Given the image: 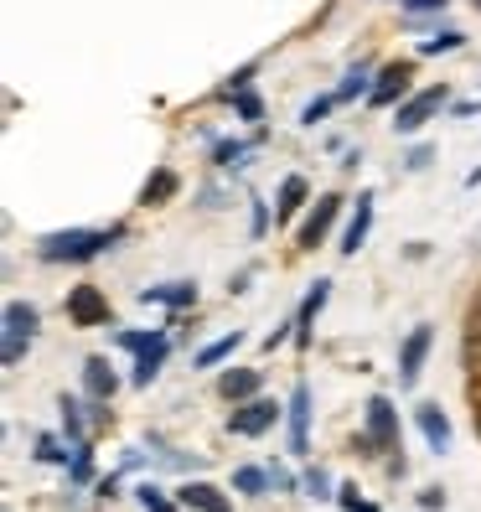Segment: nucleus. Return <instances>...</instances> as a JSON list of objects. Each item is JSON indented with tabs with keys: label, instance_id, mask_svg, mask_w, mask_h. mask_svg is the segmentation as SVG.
<instances>
[{
	"label": "nucleus",
	"instance_id": "nucleus-1",
	"mask_svg": "<svg viewBox=\"0 0 481 512\" xmlns=\"http://www.w3.org/2000/svg\"><path fill=\"white\" fill-rule=\"evenodd\" d=\"M119 238H125V228H63V233L37 238V254L47 264H88L104 249H114Z\"/></svg>",
	"mask_w": 481,
	"mask_h": 512
},
{
	"label": "nucleus",
	"instance_id": "nucleus-2",
	"mask_svg": "<svg viewBox=\"0 0 481 512\" xmlns=\"http://www.w3.org/2000/svg\"><path fill=\"white\" fill-rule=\"evenodd\" d=\"M363 456H394L399 450V409L388 394H373L368 409H363V435L352 440Z\"/></svg>",
	"mask_w": 481,
	"mask_h": 512
},
{
	"label": "nucleus",
	"instance_id": "nucleus-3",
	"mask_svg": "<svg viewBox=\"0 0 481 512\" xmlns=\"http://www.w3.org/2000/svg\"><path fill=\"white\" fill-rule=\"evenodd\" d=\"M6 326V347H0V363L6 368H16L21 357H26V347H32V337H37V306H26V300H11L6 306V316H0Z\"/></svg>",
	"mask_w": 481,
	"mask_h": 512
},
{
	"label": "nucleus",
	"instance_id": "nucleus-4",
	"mask_svg": "<svg viewBox=\"0 0 481 512\" xmlns=\"http://www.w3.org/2000/svg\"><path fill=\"white\" fill-rule=\"evenodd\" d=\"M445 83H430V88H419V94H409L399 109H394V130L399 135H419V130H425L430 125V119L445 109Z\"/></svg>",
	"mask_w": 481,
	"mask_h": 512
},
{
	"label": "nucleus",
	"instance_id": "nucleus-5",
	"mask_svg": "<svg viewBox=\"0 0 481 512\" xmlns=\"http://www.w3.org/2000/svg\"><path fill=\"white\" fill-rule=\"evenodd\" d=\"M280 414H285V404L254 394V399H244V404L228 414V430H233V435H244V440H254V435H264V430H275V419H280Z\"/></svg>",
	"mask_w": 481,
	"mask_h": 512
},
{
	"label": "nucleus",
	"instance_id": "nucleus-6",
	"mask_svg": "<svg viewBox=\"0 0 481 512\" xmlns=\"http://www.w3.org/2000/svg\"><path fill=\"white\" fill-rule=\"evenodd\" d=\"M285 419H290V456L306 461V456H311V383H295V388H290Z\"/></svg>",
	"mask_w": 481,
	"mask_h": 512
},
{
	"label": "nucleus",
	"instance_id": "nucleus-7",
	"mask_svg": "<svg viewBox=\"0 0 481 512\" xmlns=\"http://www.w3.org/2000/svg\"><path fill=\"white\" fill-rule=\"evenodd\" d=\"M430 347H435V326H425L419 321L409 337L399 342V388H414L419 383V373H425V357H430Z\"/></svg>",
	"mask_w": 481,
	"mask_h": 512
},
{
	"label": "nucleus",
	"instance_id": "nucleus-8",
	"mask_svg": "<svg viewBox=\"0 0 481 512\" xmlns=\"http://www.w3.org/2000/svg\"><path fill=\"white\" fill-rule=\"evenodd\" d=\"M409 78H414L409 63L378 68V78H373V88H368V109H399V104L409 99Z\"/></svg>",
	"mask_w": 481,
	"mask_h": 512
},
{
	"label": "nucleus",
	"instance_id": "nucleus-9",
	"mask_svg": "<svg viewBox=\"0 0 481 512\" xmlns=\"http://www.w3.org/2000/svg\"><path fill=\"white\" fill-rule=\"evenodd\" d=\"M68 321L73 326H104L109 321V300L99 285H73L68 290Z\"/></svg>",
	"mask_w": 481,
	"mask_h": 512
},
{
	"label": "nucleus",
	"instance_id": "nucleus-10",
	"mask_svg": "<svg viewBox=\"0 0 481 512\" xmlns=\"http://www.w3.org/2000/svg\"><path fill=\"white\" fill-rule=\"evenodd\" d=\"M337 213H342V197H337V192H332V197H316V207L306 213V223H300V233H295V244H300V249H316L321 238L332 233Z\"/></svg>",
	"mask_w": 481,
	"mask_h": 512
},
{
	"label": "nucleus",
	"instance_id": "nucleus-11",
	"mask_svg": "<svg viewBox=\"0 0 481 512\" xmlns=\"http://www.w3.org/2000/svg\"><path fill=\"white\" fill-rule=\"evenodd\" d=\"M373 192H357V207H352V218H347V228H342V259H352L357 249H363L368 244V228H373Z\"/></svg>",
	"mask_w": 481,
	"mask_h": 512
},
{
	"label": "nucleus",
	"instance_id": "nucleus-12",
	"mask_svg": "<svg viewBox=\"0 0 481 512\" xmlns=\"http://www.w3.org/2000/svg\"><path fill=\"white\" fill-rule=\"evenodd\" d=\"M326 300H332V280H316V285L306 290V300L295 306V347H311V326H316V316H321Z\"/></svg>",
	"mask_w": 481,
	"mask_h": 512
},
{
	"label": "nucleus",
	"instance_id": "nucleus-13",
	"mask_svg": "<svg viewBox=\"0 0 481 512\" xmlns=\"http://www.w3.org/2000/svg\"><path fill=\"white\" fill-rule=\"evenodd\" d=\"M83 394L99 399V404H109L119 394V373L109 368V357H88L83 363Z\"/></svg>",
	"mask_w": 481,
	"mask_h": 512
},
{
	"label": "nucleus",
	"instance_id": "nucleus-14",
	"mask_svg": "<svg viewBox=\"0 0 481 512\" xmlns=\"http://www.w3.org/2000/svg\"><path fill=\"white\" fill-rule=\"evenodd\" d=\"M414 425H419V435H425V445L445 456V450H450V414L440 404H419L414 409Z\"/></svg>",
	"mask_w": 481,
	"mask_h": 512
},
{
	"label": "nucleus",
	"instance_id": "nucleus-15",
	"mask_svg": "<svg viewBox=\"0 0 481 512\" xmlns=\"http://www.w3.org/2000/svg\"><path fill=\"white\" fill-rule=\"evenodd\" d=\"M176 502L187 512H233V502L213 487V481H187V487H176Z\"/></svg>",
	"mask_w": 481,
	"mask_h": 512
},
{
	"label": "nucleus",
	"instance_id": "nucleus-16",
	"mask_svg": "<svg viewBox=\"0 0 481 512\" xmlns=\"http://www.w3.org/2000/svg\"><path fill=\"white\" fill-rule=\"evenodd\" d=\"M140 306H171V311H187V306H197V285H192V280L150 285V290H140Z\"/></svg>",
	"mask_w": 481,
	"mask_h": 512
},
{
	"label": "nucleus",
	"instance_id": "nucleus-17",
	"mask_svg": "<svg viewBox=\"0 0 481 512\" xmlns=\"http://www.w3.org/2000/svg\"><path fill=\"white\" fill-rule=\"evenodd\" d=\"M166 352H171V342H166V331H161V337L150 342L145 352H135V373H130V383H135V388H150V383H156V373L166 368Z\"/></svg>",
	"mask_w": 481,
	"mask_h": 512
},
{
	"label": "nucleus",
	"instance_id": "nucleus-18",
	"mask_svg": "<svg viewBox=\"0 0 481 512\" xmlns=\"http://www.w3.org/2000/svg\"><path fill=\"white\" fill-rule=\"evenodd\" d=\"M306 197H311V182H306V176H285V182H280V197H275V218L290 223L300 207H306Z\"/></svg>",
	"mask_w": 481,
	"mask_h": 512
},
{
	"label": "nucleus",
	"instance_id": "nucleus-19",
	"mask_svg": "<svg viewBox=\"0 0 481 512\" xmlns=\"http://www.w3.org/2000/svg\"><path fill=\"white\" fill-rule=\"evenodd\" d=\"M218 394L233 399V404L254 399V394H259V373H254V368H228V373L218 378Z\"/></svg>",
	"mask_w": 481,
	"mask_h": 512
},
{
	"label": "nucleus",
	"instance_id": "nucleus-20",
	"mask_svg": "<svg viewBox=\"0 0 481 512\" xmlns=\"http://www.w3.org/2000/svg\"><path fill=\"white\" fill-rule=\"evenodd\" d=\"M244 347V331H228V337H218V342H207L202 352H197V368H218V363H228V357Z\"/></svg>",
	"mask_w": 481,
	"mask_h": 512
},
{
	"label": "nucleus",
	"instance_id": "nucleus-21",
	"mask_svg": "<svg viewBox=\"0 0 481 512\" xmlns=\"http://www.w3.org/2000/svg\"><path fill=\"white\" fill-rule=\"evenodd\" d=\"M176 187H182V182H176V171H171V166H161V171L145 182L140 202H145V207H161V202H171V197H176Z\"/></svg>",
	"mask_w": 481,
	"mask_h": 512
},
{
	"label": "nucleus",
	"instance_id": "nucleus-22",
	"mask_svg": "<svg viewBox=\"0 0 481 512\" xmlns=\"http://www.w3.org/2000/svg\"><path fill=\"white\" fill-rule=\"evenodd\" d=\"M461 368H466L471 383L481 388V326H476V321L466 326V337H461Z\"/></svg>",
	"mask_w": 481,
	"mask_h": 512
},
{
	"label": "nucleus",
	"instance_id": "nucleus-23",
	"mask_svg": "<svg viewBox=\"0 0 481 512\" xmlns=\"http://www.w3.org/2000/svg\"><path fill=\"white\" fill-rule=\"evenodd\" d=\"M275 481H269L264 466H244V471H233V492H244V497H264Z\"/></svg>",
	"mask_w": 481,
	"mask_h": 512
},
{
	"label": "nucleus",
	"instance_id": "nucleus-24",
	"mask_svg": "<svg viewBox=\"0 0 481 512\" xmlns=\"http://www.w3.org/2000/svg\"><path fill=\"white\" fill-rule=\"evenodd\" d=\"M368 88H373V78H368V63H357V68H352V73L337 83V104H352L357 94L368 99Z\"/></svg>",
	"mask_w": 481,
	"mask_h": 512
},
{
	"label": "nucleus",
	"instance_id": "nucleus-25",
	"mask_svg": "<svg viewBox=\"0 0 481 512\" xmlns=\"http://www.w3.org/2000/svg\"><path fill=\"white\" fill-rule=\"evenodd\" d=\"M57 409H63V435H68L73 445H88V425H83V414H78L83 404L63 394V404H57Z\"/></svg>",
	"mask_w": 481,
	"mask_h": 512
},
{
	"label": "nucleus",
	"instance_id": "nucleus-26",
	"mask_svg": "<svg viewBox=\"0 0 481 512\" xmlns=\"http://www.w3.org/2000/svg\"><path fill=\"white\" fill-rule=\"evenodd\" d=\"M461 47H466V32L450 26V32H435V37L419 42V57H440V52H461Z\"/></svg>",
	"mask_w": 481,
	"mask_h": 512
},
{
	"label": "nucleus",
	"instance_id": "nucleus-27",
	"mask_svg": "<svg viewBox=\"0 0 481 512\" xmlns=\"http://www.w3.org/2000/svg\"><path fill=\"white\" fill-rule=\"evenodd\" d=\"M300 492H306V497H337V492H332V476H326V466H306V471H300Z\"/></svg>",
	"mask_w": 481,
	"mask_h": 512
},
{
	"label": "nucleus",
	"instance_id": "nucleus-28",
	"mask_svg": "<svg viewBox=\"0 0 481 512\" xmlns=\"http://www.w3.org/2000/svg\"><path fill=\"white\" fill-rule=\"evenodd\" d=\"M228 99H233L238 119H249V125H259V119H264V104H259V94H254V88H238V94H228Z\"/></svg>",
	"mask_w": 481,
	"mask_h": 512
},
{
	"label": "nucleus",
	"instance_id": "nucleus-29",
	"mask_svg": "<svg viewBox=\"0 0 481 512\" xmlns=\"http://www.w3.org/2000/svg\"><path fill=\"white\" fill-rule=\"evenodd\" d=\"M244 156H249L244 140H218V145H213V161H218V166H244Z\"/></svg>",
	"mask_w": 481,
	"mask_h": 512
},
{
	"label": "nucleus",
	"instance_id": "nucleus-30",
	"mask_svg": "<svg viewBox=\"0 0 481 512\" xmlns=\"http://www.w3.org/2000/svg\"><path fill=\"white\" fill-rule=\"evenodd\" d=\"M332 109H337V94H321V99H311L306 109H300V125H321Z\"/></svg>",
	"mask_w": 481,
	"mask_h": 512
},
{
	"label": "nucleus",
	"instance_id": "nucleus-31",
	"mask_svg": "<svg viewBox=\"0 0 481 512\" xmlns=\"http://www.w3.org/2000/svg\"><path fill=\"white\" fill-rule=\"evenodd\" d=\"M37 461H42V466H73V461H68V450L57 445L52 435H42V440H37Z\"/></svg>",
	"mask_w": 481,
	"mask_h": 512
},
{
	"label": "nucleus",
	"instance_id": "nucleus-32",
	"mask_svg": "<svg viewBox=\"0 0 481 512\" xmlns=\"http://www.w3.org/2000/svg\"><path fill=\"white\" fill-rule=\"evenodd\" d=\"M156 337H161V331H119V337H114V342H119V347H125V352H145V347H150V342H156Z\"/></svg>",
	"mask_w": 481,
	"mask_h": 512
},
{
	"label": "nucleus",
	"instance_id": "nucleus-33",
	"mask_svg": "<svg viewBox=\"0 0 481 512\" xmlns=\"http://www.w3.org/2000/svg\"><path fill=\"white\" fill-rule=\"evenodd\" d=\"M135 497H140V507H145V512H150V507H161V502H166V492L156 487V481H140V487H135Z\"/></svg>",
	"mask_w": 481,
	"mask_h": 512
},
{
	"label": "nucleus",
	"instance_id": "nucleus-34",
	"mask_svg": "<svg viewBox=\"0 0 481 512\" xmlns=\"http://www.w3.org/2000/svg\"><path fill=\"white\" fill-rule=\"evenodd\" d=\"M337 502H342V512H357V507H363V492H357V481H342V487H337Z\"/></svg>",
	"mask_w": 481,
	"mask_h": 512
},
{
	"label": "nucleus",
	"instance_id": "nucleus-35",
	"mask_svg": "<svg viewBox=\"0 0 481 512\" xmlns=\"http://www.w3.org/2000/svg\"><path fill=\"white\" fill-rule=\"evenodd\" d=\"M269 481H275L280 492H300V476H290L285 466H269Z\"/></svg>",
	"mask_w": 481,
	"mask_h": 512
},
{
	"label": "nucleus",
	"instance_id": "nucleus-36",
	"mask_svg": "<svg viewBox=\"0 0 481 512\" xmlns=\"http://www.w3.org/2000/svg\"><path fill=\"white\" fill-rule=\"evenodd\" d=\"M249 228H254V238H264V233H269V207H264L259 197H254V218H249Z\"/></svg>",
	"mask_w": 481,
	"mask_h": 512
},
{
	"label": "nucleus",
	"instance_id": "nucleus-37",
	"mask_svg": "<svg viewBox=\"0 0 481 512\" xmlns=\"http://www.w3.org/2000/svg\"><path fill=\"white\" fill-rule=\"evenodd\" d=\"M419 507H425V512H445V492L440 487H425V492H419Z\"/></svg>",
	"mask_w": 481,
	"mask_h": 512
},
{
	"label": "nucleus",
	"instance_id": "nucleus-38",
	"mask_svg": "<svg viewBox=\"0 0 481 512\" xmlns=\"http://www.w3.org/2000/svg\"><path fill=\"white\" fill-rule=\"evenodd\" d=\"M430 161H435V156H430V145H414V150H409V161H404V166H409V171H425Z\"/></svg>",
	"mask_w": 481,
	"mask_h": 512
},
{
	"label": "nucleus",
	"instance_id": "nucleus-39",
	"mask_svg": "<svg viewBox=\"0 0 481 512\" xmlns=\"http://www.w3.org/2000/svg\"><path fill=\"white\" fill-rule=\"evenodd\" d=\"M399 6H404V11H445L450 0H399Z\"/></svg>",
	"mask_w": 481,
	"mask_h": 512
},
{
	"label": "nucleus",
	"instance_id": "nucleus-40",
	"mask_svg": "<svg viewBox=\"0 0 481 512\" xmlns=\"http://www.w3.org/2000/svg\"><path fill=\"white\" fill-rule=\"evenodd\" d=\"M150 512H182V502H161V507H150Z\"/></svg>",
	"mask_w": 481,
	"mask_h": 512
},
{
	"label": "nucleus",
	"instance_id": "nucleus-41",
	"mask_svg": "<svg viewBox=\"0 0 481 512\" xmlns=\"http://www.w3.org/2000/svg\"><path fill=\"white\" fill-rule=\"evenodd\" d=\"M466 187H481V166H476V171L466 176Z\"/></svg>",
	"mask_w": 481,
	"mask_h": 512
},
{
	"label": "nucleus",
	"instance_id": "nucleus-42",
	"mask_svg": "<svg viewBox=\"0 0 481 512\" xmlns=\"http://www.w3.org/2000/svg\"><path fill=\"white\" fill-rule=\"evenodd\" d=\"M476 435H481V388H476Z\"/></svg>",
	"mask_w": 481,
	"mask_h": 512
},
{
	"label": "nucleus",
	"instance_id": "nucleus-43",
	"mask_svg": "<svg viewBox=\"0 0 481 512\" xmlns=\"http://www.w3.org/2000/svg\"><path fill=\"white\" fill-rule=\"evenodd\" d=\"M357 512H378V502H363V507H357Z\"/></svg>",
	"mask_w": 481,
	"mask_h": 512
},
{
	"label": "nucleus",
	"instance_id": "nucleus-44",
	"mask_svg": "<svg viewBox=\"0 0 481 512\" xmlns=\"http://www.w3.org/2000/svg\"><path fill=\"white\" fill-rule=\"evenodd\" d=\"M476 11H481V0H476Z\"/></svg>",
	"mask_w": 481,
	"mask_h": 512
}]
</instances>
